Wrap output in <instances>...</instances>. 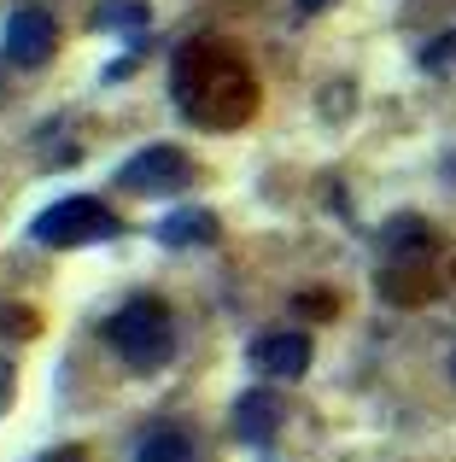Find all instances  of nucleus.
<instances>
[{
	"label": "nucleus",
	"mask_w": 456,
	"mask_h": 462,
	"mask_svg": "<svg viewBox=\"0 0 456 462\" xmlns=\"http://www.w3.org/2000/svg\"><path fill=\"white\" fill-rule=\"evenodd\" d=\"M433 47H439V53H427L433 65H439V59H445V65H456V35H445V42H433Z\"/></svg>",
	"instance_id": "obj_11"
},
{
	"label": "nucleus",
	"mask_w": 456,
	"mask_h": 462,
	"mask_svg": "<svg viewBox=\"0 0 456 462\" xmlns=\"http://www.w3.org/2000/svg\"><path fill=\"white\" fill-rule=\"evenodd\" d=\"M170 94L199 129H240L258 112V77L228 42H187L170 65Z\"/></svg>",
	"instance_id": "obj_1"
},
{
	"label": "nucleus",
	"mask_w": 456,
	"mask_h": 462,
	"mask_svg": "<svg viewBox=\"0 0 456 462\" xmlns=\"http://www.w3.org/2000/svg\"><path fill=\"white\" fill-rule=\"evenodd\" d=\"M322 6H328V0H298V12H322Z\"/></svg>",
	"instance_id": "obj_14"
},
{
	"label": "nucleus",
	"mask_w": 456,
	"mask_h": 462,
	"mask_svg": "<svg viewBox=\"0 0 456 462\" xmlns=\"http://www.w3.org/2000/svg\"><path fill=\"white\" fill-rule=\"evenodd\" d=\"M211 235H217V217L211 211H182L159 228V240H170V246H194V240H211Z\"/></svg>",
	"instance_id": "obj_9"
},
{
	"label": "nucleus",
	"mask_w": 456,
	"mask_h": 462,
	"mask_svg": "<svg viewBox=\"0 0 456 462\" xmlns=\"http://www.w3.org/2000/svg\"><path fill=\"white\" fill-rule=\"evenodd\" d=\"M112 346H117V357L129 363V369H164L170 363V351H176V328H170V310L159 305V299H129L123 310L112 316Z\"/></svg>",
	"instance_id": "obj_2"
},
{
	"label": "nucleus",
	"mask_w": 456,
	"mask_h": 462,
	"mask_svg": "<svg viewBox=\"0 0 456 462\" xmlns=\"http://www.w3.org/2000/svg\"><path fill=\"white\" fill-rule=\"evenodd\" d=\"M100 23L112 30V23H147V12L141 6H100Z\"/></svg>",
	"instance_id": "obj_10"
},
{
	"label": "nucleus",
	"mask_w": 456,
	"mask_h": 462,
	"mask_svg": "<svg viewBox=\"0 0 456 462\" xmlns=\"http://www.w3.org/2000/svg\"><path fill=\"white\" fill-rule=\"evenodd\" d=\"M275 428H281V398H275V393H246L234 404V433L246 445H269Z\"/></svg>",
	"instance_id": "obj_8"
},
{
	"label": "nucleus",
	"mask_w": 456,
	"mask_h": 462,
	"mask_svg": "<svg viewBox=\"0 0 456 462\" xmlns=\"http://www.w3.org/2000/svg\"><path fill=\"white\" fill-rule=\"evenodd\" d=\"M117 188L135 193V199L182 193V188H194V164H187L182 147H141L123 170H117Z\"/></svg>",
	"instance_id": "obj_4"
},
{
	"label": "nucleus",
	"mask_w": 456,
	"mask_h": 462,
	"mask_svg": "<svg viewBox=\"0 0 456 462\" xmlns=\"http://www.w3.org/2000/svg\"><path fill=\"white\" fill-rule=\"evenodd\" d=\"M451 374H456V351H451Z\"/></svg>",
	"instance_id": "obj_15"
},
{
	"label": "nucleus",
	"mask_w": 456,
	"mask_h": 462,
	"mask_svg": "<svg viewBox=\"0 0 456 462\" xmlns=\"http://www.w3.org/2000/svg\"><path fill=\"white\" fill-rule=\"evenodd\" d=\"M41 462H82V451H53V457H41Z\"/></svg>",
	"instance_id": "obj_13"
},
{
	"label": "nucleus",
	"mask_w": 456,
	"mask_h": 462,
	"mask_svg": "<svg viewBox=\"0 0 456 462\" xmlns=\"http://www.w3.org/2000/svg\"><path fill=\"white\" fill-rule=\"evenodd\" d=\"M6 65H18V70H41L47 59L59 53V18L53 12H41V6H23V12H12L6 18Z\"/></svg>",
	"instance_id": "obj_5"
},
{
	"label": "nucleus",
	"mask_w": 456,
	"mask_h": 462,
	"mask_svg": "<svg viewBox=\"0 0 456 462\" xmlns=\"http://www.w3.org/2000/svg\"><path fill=\"white\" fill-rule=\"evenodd\" d=\"M135 462H205V451H199L194 428H182V421H159V428L141 433Z\"/></svg>",
	"instance_id": "obj_7"
},
{
	"label": "nucleus",
	"mask_w": 456,
	"mask_h": 462,
	"mask_svg": "<svg viewBox=\"0 0 456 462\" xmlns=\"http://www.w3.org/2000/svg\"><path fill=\"white\" fill-rule=\"evenodd\" d=\"M12 404V363H0V410Z\"/></svg>",
	"instance_id": "obj_12"
},
{
	"label": "nucleus",
	"mask_w": 456,
	"mask_h": 462,
	"mask_svg": "<svg viewBox=\"0 0 456 462\" xmlns=\"http://www.w3.org/2000/svg\"><path fill=\"white\" fill-rule=\"evenodd\" d=\"M117 235V217L105 211L100 199H88V193H70V199L47 205L41 217L30 223V240L47 252H70V246H94V240H112Z\"/></svg>",
	"instance_id": "obj_3"
},
{
	"label": "nucleus",
	"mask_w": 456,
	"mask_h": 462,
	"mask_svg": "<svg viewBox=\"0 0 456 462\" xmlns=\"http://www.w3.org/2000/svg\"><path fill=\"white\" fill-rule=\"evenodd\" d=\"M251 369L269 374V381H298V374L310 369V334H298V328L263 334L258 346H251Z\"/></svg>",
	"instance_id": "obj_6"
}]
</instances>
